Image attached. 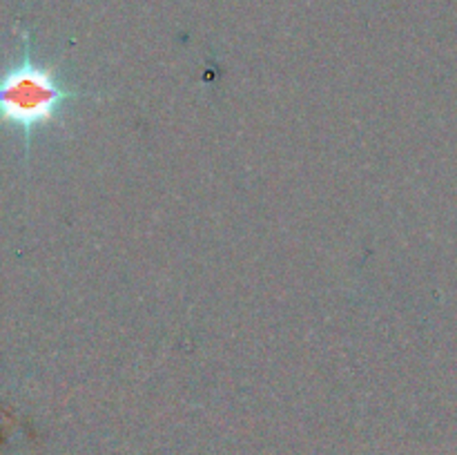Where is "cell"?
Here are the masks:
<instances>
[{
	"label": "cell",
	"mask_w": 457,
	"mask_h": 455,
	"mask_svg": "<svg viewBox=\"0 0 457 455\" xmlns=\"http://www.w3.org/2000/svg\"><path fill=\"white\" fill-rule=\"evenodd\" d=\"M92 96L85 89L67 87L58 67L45 65L31 52V34L22 31V54L0 71V123L16 128L25 143V159L31 136L47 125L58 123L74 98Z\"/></svg>",
	"instance_id": "6da1fadb"
}]
</instances>
